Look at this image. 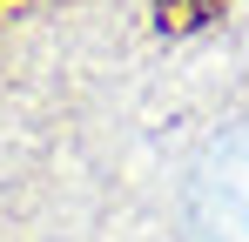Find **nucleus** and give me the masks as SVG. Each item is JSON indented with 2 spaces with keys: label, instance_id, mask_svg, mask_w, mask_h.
Returning a JSON list of instances; mask_svg holds the SVG:
<instances>
[{
  "label": "nucleus",
  "instance_id": "1",
  "mask_svg": "<svg viewBox=\"0 0 249 242\" xmlns=\"http://www.w3.org/2000/svg\"><path fill=\"white\" fill-rule=\"evenodd\" d=\"M189 242H249V121L215 128L182 175Z\"/></svg>",
  "mask_w": 249,
  "mask_h": 242
},
{
  "label": "nucleus",
  "instance_id": "2",
  "mask_svg": "<svg viewBox=\"0 0 249 242\" xmlns=\"http://www.w3.org/2000/svg\"><path fill=\"white\" fill-rule=\"evenodd\" d=\"M215 0H162V27H202Z\"/></svg>",
  "mask_w": 249,
  "mask_h": 242
}]
</instances>
